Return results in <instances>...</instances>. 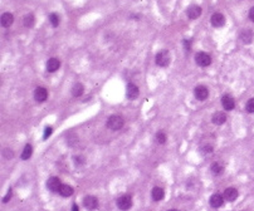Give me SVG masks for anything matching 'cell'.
<instances>
[{
	"label": "cell",
	"instance_id": "cell-1",
	"mask_svg": "<svg viewBox=\"0 0 254 211\" xmlns=\"http://www.w3.org/2000/svg\"><path fill=\"white\" fill-rule=\"evenodd\" d=\"M123 124H125V121H123V118L121 116H118V115H113V116H111L108 117L107 119V123H106V126L112 130V131H118V130H121L123 127Z\"/></svg>",
	"mask_w": 254,
	"mask_h": 211
},
{
	"label": "cell",
	"instance_id": "cell-2",
	"mask_svg": "<svg viewBox=\"0 0 254 211\" xmlns=\"http://www.w3.org/2000/svg\"><path fill=\"white\" fill-rule=\"evenodd\" d=\"M171 58H170V53H169L167 50H160L157 54H156V57H155V62H156V64L159 67H167L169 66V63H170Z\"/></svg>",
	"mask_w": 254,
	"mask_h": 211
},
{
	"label": "cell",
	"instance_id": "cell-3",
	"mask_svg": "<svg viewBox=\"0 0 254 211\" xmlns=\"http://www.w3.org/2000/svg\"><path fill=\"white\" fill-rule=\"evenodd\" d=\"M195 62H196V64L200 66V67H208V66H210V63H211V58H210V55L208 53L199 52V53H196V55H195Z\"/></svg>",
	"mask_w": 254,
	"mask_h": 211
},
{
	"label": "cell",
	"instance_id": "cell-4",
	"mask_svg": "<svg viewBox=\"0 0 254 211\" xmlns=\"http://www.w3.org/2000/svg\"><path fill=\"white\" fill-rule=\"evenodd\" d=\"M131 206H132V197L130 195H123L117 199V207L119 210L126 211V210L131 209Z\"/></svg>",
	"mask_w": 254,
	"mask_h": 211
},
{
	"label": "cell",
	"instance_id": "cell-5",
	"mask_svg": "<svg viewBox=\"0 0 254 211\" xmlns=\"http://www.w3.org/2000/svg\"><path fill=\"white\" fill-rule=\"evenodd\" d=\"M194 96L196 99L199 101H205L206 98L209 97V90L205 86H197L195 89H194Z\"/></svg>",
	"mask_w": 254,
	"mask_h": 211
},
{
	"label": "cell",
	"instance_id": "cell-6",
	"mask_svg": "<svg viewBox=\"0 0 254 211\" xmlns=\"http://www.w3.org/2000/svg\"><path fill=\"white\" fill-rule=\"evenodd\" d=\"M221 104L225 111H231L235 107V101L230 94H224L221 97Z\"/></svg>",
	"mask_w": 254,
	"mask_h": 211
},
{
	"label": "cell",
	"instance_id": "cell-7",
	"mask_svg": "<svg viewBox=\"0 0 254 211\" xmlns=\"http://www.w3.org/2000/svg\"><path fill=\"white\" fill-rule=\"evenodd\" d=\"M47 98H48V90L44 87H38L34 90V99L37 102L42 103V102L47 101Z\"/></svg>",
	"mask_w": 254,
	"mask_h": 211
},
{
	"label": "cell",
	"instance_id": "cell-8",
	"mask_svg": "<svg viewBox=\"0 0 254 211\" xmlns=\"http://www.w3.org/2000/svg\"><path fill=\"white\" fill-rule=\"evenodd\" d=\"M83 205L87 210H94L98 206V200L94 196H91V195L86 196V197L83 199Z\"/></svg>",
	"mask_w": 254,
	"mask_h": 211
},
{
	"label": "cell",
	"instance_id": "cell-9",
	"mask_svg": "<svg viewBox=\"0 0 254 211\" xmlns=\"http://www.w3.org/2000/svg\"><path fill=\"white\" fill-rule=\"evenodd\" d=\"M210 23H211V25L215 26V28H220V26H223V25L225 24V18H224L223 14H220V13H215V14H213V15H211Z\"/></svg>",
	"mask_w": 254,
	"mask_h": 211
},
{
	"label": "cell",
	"instance_id": "cell-10",
	"mask_svg": "<svg viewBox=\"0 0 254 211\" xmlns=\"http://www.w3.org/2000/svg\"><path fill=\"white\" fill-rule=\"evenodd\" d=\"M62 184H60V180L58 177H51L48 181H47V187L51 190L52 192H58L59 191V188H60Z\"/></svg>",
	"mask_w": 254,
	"mask_h": 211
},
{
	"label": "cell",
	"instance_id": "cell-11",
	"mask_svg": "<svg viewBox=\"0 0 254 211\" xmlns=\"http://www.w3.org/2000/svg\"><path fill=\"white\" fill-rule=\"evenodd\" d=\"M126 93H127V98H129V99H136V98L138 97V94H140V89L133 83H129V84H127Z\"/></svg>",
	"mask_w": 254,
	"mask_h": 211
},
{
	"label": "cell",
	"instance_id": "cell-12",
	"mask_svg": "<svg viewBox=\"0 0 254 211\" xmlns=\"http://www.w3.org/2000/svg\"><path fill=\"white\" fill-rule=\"evenodd\" d=\"M186 14H187L189 19H193V20L197 19L201 15V8L199 5H190L186 10Z\"/></svg>",
	"mask_w": 254,
	"mask_h": 211
},
{
	"label": "cell",
	"instance_id": "cell-13",
	"mask_svg": "<svg viewBox=\"0 0 254 211\" xmlns=\"http://www.w3.org/2000/svg\"><path fill=\"white\" fill-rule=\"evenodd\" d=\"M210 206L214 209H219L220 206H223L224 203V196H221L220 194H214L209 200Z\"/></svg>",
	"mask_w": 254,
	"mask_h": 211
},
{
	"label": "cell",
	"instance_id": "cell-14",
	"mask_svg": "<svg viewBox=\"0 0 254 211\" xmlns=\"http://www.w3.org/2000/svg\"><path fill=\"white\" fill-rule=\"evenodd\" d=\"M238 197V190L234 188V187H228V188H225V191H224V199L225 200H228V201H234L237 200Z\"/></svg>",
	"mask_w": 254,
	"mask_h": 211
},
{
	"label": "cell",
	"instance_id": "cell-15",
	"mask_svg": "<svg viewBox=\"0 0 254 211\" xmlns=\"http://www.w3.org/2000/svg\"><path fill=\"white\" fill-rule=\"evenodd\" d=\"M60 67V62L57 59V58H51V59H48L47 62V69H48V72H57V70L59 69Z\"/></svg>",
	"mask_w": 254,
	"mask_h": 211
},
{
	"label": "cell",
	"instance_id": "cell-16",
	"mask_svg": "<svg viewBox=\"0 0 254 211\" xmlns=\"http://www.w3.org/2000/svg\"><path fill=\"white\" fill-rule=\"evenodd\" d=\"M211 119H213V123L214 124L221 126V124L225 123V121H227V115H225L224 112H215Z\"/></svg>",
	"mask_w": 254,
	"mask_h": 211
},
{
	"label": "cell",
	"instance_id": "cell-17",
	"mask_svg": "<svg viewBox=\"0 0 254 211\" xmlns=\"http://www.w3.org/2000/svg\"><path fill=\"white\" fill-rule=\"evenodd\" d=\"M0 22H2V25L4 28H9L13 22H14V17H13V14L10 13H4L3 15H2V19H0Z\"/></svg>",
	"mask_w": 254,
	"mask_h": 211
},
{
	"label": "cell",
	"instance_id": "cell-18",
	"mask_svg": "<svg viewBox=\"0 0 254 211\" xmlns=\"http://www.w3.org/2000/svg\"><path fill=\"white\" fill-rule=\"evenodd\" d=\"M151 196L153 201H161L165 196V191L161 187H153L151 191Z\"/></svg>",
	"mask_w": 254,
	"mask_h": 211
},
{
	"label": "cell",
	"instance_id": "cell-19",
	"mask_svg": "<svg viewBox=\"0 0 254 211\" xmlns=\"http://www.w3.org/2000/svg\"><path fill=\"white\" fill-rule=\"evenodd\" d=\"M239 38H240V40L244 44H249L253 40V32L252 30H243L240 33V35H239Z\"/></svg>",
	"mask_w": 254,
	"mask_h": 211
},
{
	"label": "cell",
	"instance_id": "cell-20",
	"mask_svg": "<svg viewBox=\"0 0 254 211\" xmlns=\"http://www.w3.org/2000/svg\"><path fill=\"white\" fill-rule=\"evenodd\" d=\"M58 192L63 197H69V196L73 195V187H70L69 185H62Z\"/></svg>",
	"mask_w": 254,
	"mask_h": 211
},
{
	"label": "cell",
	"instance_id": "cell-21",
	"mask_svg": "<svg viewBox=\"0 0 254 211\" xmlns=\"http://www.w3.org/2000/svg\"><path fill=\"white\" fill-rule=\"evenodd\" d=\"M83 90H84V87L82 83H74V86L72 87V96L73 97H81L83 94Z\"/></svg>",
	"mask_w": 254,
	"mask_h": 211
},
{
	"label": "cell",
	"instance_id": "cell-22",
	"mask_svg": "<svg viewBox=\"0 0 254 211\" xmlns=\"http://www.w3.org/2000/svg\"><path fill=\"white\" fill-rule=\"evenodd\" d=\"M32 153H33V147L30 143H28L25 145L24 147V150L22 152V160H29L32 157Z\"/></svg>",
	"mask_w": 254,
	"mask_h": 211
},
{
	"label": "cell",
	"instance_id": "cell-23",
	"mask_svg": "<svg viewBox=\"0 0 254 211\" xmlns=\"http://www.w3.org/2000/svg\"><path fill=\"white\" fill-rule=\"evenodd\" d=\"M210 170H211V172H213L214 175L218 176V175H221L224 172V166L220 162H214L213 165H211Z\"/></svg>",
	"mask_w": 254,
	"mask_h": 211
},
{
	"label": "cell",
	"instance_id": "cell-24",
	"mask_svg": "<svg viewBox=\"0 0 254 211\" xmlns=\"http://www.w3.org/2000/svg\"><path fill=\"white\" fill-rule=\"evenodd\" d=\"M24 25L26 26V28H32L33 25H34V23H35V19H34V15L33 14H26V15L24 17Z\"/></svg>",
	"mask_w": 254,
	"mask_h": 211
},
{
	"label": "cell",
	"instance_id": "cell-25",
	"mask_svg": "<svg viewBox=\"0 0 254 211\" xmlns=\"http://www.w3.org/2000/svg\"><path fill=\"white\" fill-rule=\"evenodd\" d=\"M49 22H51V24H52L54 28H57V26L59 25V17H58L55 13H53V14H51V15H49Z\"/></svg>",
	"mask_w": 254,
	"mask_h": 211
},
{
	"label": "cell",
	"instance_id": "cell-26",
	"mask_svg": "<svg viewBox=\"0 0 254 211\" xmlns=\"http://www.w3.org/2000/svg\"><path fill=\"white\" fill-rule=\"evenodd\" d=\"M156 141L160 143V145H164L166 142V135H165V132H157V135H156Z\"/></svg>",
	"mask_w": 254,
	"mask_h": 211
},
{
	"label": "cell",
	"instance_id": "cell-27",
	"mask_svg": "<svg viewBox=\"0 0 254 211\" xmlns=\"http://www.w3.org/2000/svg\"><path fill=\"white\" fill-rule=\"evenodd\" d=\"M200 151L204 153V154H209V153H213L214 148L211 145H204L203 147H200Z\"/></svg>",
	"mask_w": 254,
	"mask_h": 211
},
{
	"label": "cell",
	"instance_id": "cell-28",
	"mask_svg": "<svg viewBox=\"0 0 254 211\" xmlns=\"http://www.w3.org/2000/svg\"><path fill=\"white\" fill-rule=\"evenodd\" d=\"M245 109L249 112V113H254V98H250V99L246 102Z\"/></svg>",
	"mask_w": 254,
	"mask_h": 211
},
{
	"label": "cell",
	"instance_id": "cell-29",
	"mask_svg": "<svg viewBox=\"0 0 254 211\" xmlns=\"http://www.w3.org/2000/svg\"><path fill=\"white\" fill-rule=\"evenodd\" d=\"M74 164H76V166L84 165V157L83 156H76L74 157Z\"/></svg>",
	"mask_w": 254,
	"mask_h": 211
},
{
	"label": "cell",
	"instance_id": "cell-30",
	"mask_svg": "<svg viewBox=\"0 0 254 211\" xmlns=\"http://www.w3.org/2000/svg\"><path fill=\"white\" fill-rule=\"evenodd\" d=\"M3 154H4L5 158H11V157L14 156V152H13V150H10V148H5V150L3 151Z\"/></svg>",
	"mask_w": 254,
	"mask_h": 211
},
{
	"label": "cell",
	"instance_id": "cell-31",
	"mask_svg": "<svg viewBox=\"0 0 254 211\" xmlns=\"http://www.w3.org/2000/svg\"><path fill=\"white\" fill-rule=\"evenodd\" d=\"M52 132H53V128H52V127H49V126H48V127H45L43 138H44V139H48V138H49V136L52 135Z\"/></svg>",
	"mask_w": 254,
	"mask_h": 211
},
{
	"label": "cell",
	"instance_id": "cell-32",
	"mask_svg": "<svg viewBox=\"0 0 254 211\" xmlns=\"http://www.w3.org/2000/svg\"><path fill=\"white\" fill-rule=\"evenodd\" d=\"M11 196H13V191H11V188H9V190H8V192H6V195L4 196L3 202H4V203H6V202H8V201L11 199Z\"/></svg>",
	"mask_w": 254,
	"mask_h": 211
},
{
	"label": "cell",
	"instance_id": "cell-33",
	"mask_svg": "<svg viewBox=\"0 0 254 211\" xmlns=\"http://www.w3.org/2000/svg\"><path fill=\"white\" fill-rule=\"evenodd\" d=\"M182 44H184V48H185V50H186V52H189L190 49H191V41H190V40L185 39L184 41H182Z\"/></svg>",
	"mask_w": 254,
	"mask_h": 211
},
{
	"label": "cell",
	"instance_id": "cell-34",
	"mask_svg": "<svg viewBox=\"0 0 254 211\" xmlns=\"http://www.w3.org/2000/svg\"><path fill=\"white\" fill-rule=\"evenodd\" d=\"M249 19H250L252 22L254 23V6H253V8H252L250 10H249Z\"/></svg>",
	"mask_w": 254,
	"mask_h": 211
},
{
	"label": "cell",
	"instance_id": "cell-35",
	"mask_svg": "<svg viewBox=\"0 0 254 211\" xmlns=\"http://www.w3.org/2000/svg\"><path fill=\"white\" fill-rule=\"evenodd\" d=\"M72 211H79V210H78V206H77L76 203H74V205H73V207H72Z\"/></svg>",
	"mask_w": 254,
	"mask_h": 211
},
{
	"label": "cell",
	"instance_id": "cell-36",
	"mask_svg": "<svg viewBox=\"0 0 254 211\" xmlns=\"http://www.w3.org/2000/svg\"><path fill=\"white\" fill-rule=\"evenodd\" d=\"M169 211H179V210H176V209H172V210H169Z\"/></svg>",
	"mask_w": 254,
	"mask_h": 211
}]
</instances>
